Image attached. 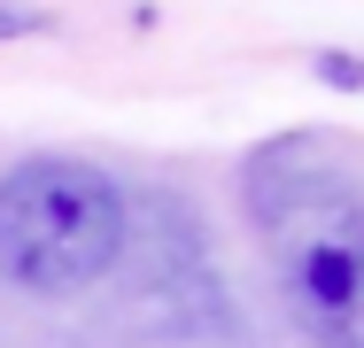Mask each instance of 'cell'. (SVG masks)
<instances>
[{"mask_svg": "<svg viewBox=\"0 0 364 348\" xmlns=\"http://www.w3.org/2000/svg\"><path fill=\"white\" fill-rule=\"evenodd\" d=\"M248 217L272 248L294 325L318 348H364V209L310 132L248 163Z\"/></svg>", "mask_w": 364, "mask_h": 348, "instance_id": "1", "label": "cell"}, {"mask_svg": "<svg viewBox=\"0 0 364 348\" xmlns=\"http://www.w3.org/2000/svg\"><path fill=\"white\" fill-rule=\"evenodd\" d=\"M132 202L85 155H23L0 170V278L16 294H85L124 263Z\"/></svg>", "mask_w": 364, "mask_h": 348, "instance_id": "2", "label": "cell"}, {"mask_svg": "<svg viewBox=\"0 0 364 348\" xmlns=\"http://www.w3.org/2000/svg\"><path fill=\"white\" fill-rule=\"evenodd\" d=\"M31 31H47V8L39 0H0V47L8 39H31Z\"/></svg>", "mask_w": 364, "mask_h": 348, "instance_id": "3", "label": "cell"}, {"mask_svg": "<svg viewBox=\"0 0 364 348\" xmlns=\"http://www.w3.org/2000/svg\"><path fill=\"white\" fill-rule=\"evenodd\" d=\"M318 77H326V85H349V93H357V85H364V62H357V55H318Z\"/></svg>", "mask_w": 364, "mask_h": 348, "instance_id": "4", "label": "cell"}]
</instances>
